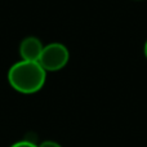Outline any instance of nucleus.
Wrapping results in <instances>:
<instances>
[{
    "mask_svg": "<svg viewBox=\"0 0 147 147\" xmlns=\"http://www.w3.org/2000/svg\"><path fill=\"white\" fill-rule=\"evenodd\" d=\"M47 71L38 61H21L12 65L8 71V81L14 90L22 94H34L44 86Z\"/></svg>",
    "mask_w": 147,
    "mask_h": 147,
    "instance_id": "nucleus-1",
    "label": "nucleus"
},
{
    "mask_svg": "<svg viewBox=\"0 0 147 147\" xmlns=\"http://www.w3.org/2000/svg\"><path fill=\"white\" fill-rule=\"evenodd\" d=\"M70 59V52L62 43H51L44 45L43 52L39 58L40 66L47 72H56L62 70Z\"/></svg>",
    "mask_w": 147,
    "mask_h": 147,
    "instance_id": "nucleus-2",
    "label": "nucleus"
},
{
    "mask_svg": "<svg viewBox=\"0 0 147 147\" xmlns=\"http://www.w3.org/2000/svg\"><path fill=\"white\" fill-rule=\"evenodd\" d=\"M43 43L36 36H27L20 44V56L23 61H39L43 52Z\"/></svg>",
    "mask_w": 147,
    "mask_h": 147,
    "instance_id": "nucleus-3",
    "label": "nucleus"
},
{
    "mask_svg": "<svg viewBox=\"0 0 147 147\" xmlns=\"http://www.w3.org/2000/svg\"><path fill=\"white\" fill-rule=\"evenodd\" d=\"M10 147H38V146L35 143L30 142V141H20V142L14 143V145H12Z\"/></svg>",
    "mask_w": 147,
    "mask_h": 147,
    "instance_id": "nucleus-4",
    "label": "nucleus"
},
{
    "mask_svg": "<svg viewBox=\"0 0 147 147\" xmlns=\"http://www.w3.org/2000/svg\"><path fill=\"white\" fill-rule=\"evenodd\" d=\"M38 147H62L59 143L54 142V141H44L43 143H40V146Z\"/></svg>",
    "mask_w": 147,
    "mask_h": 147,
    "instance_id": "nucleus-5",
    "label": "nucleus"
},
{
    "mask_svg": "<svg viewBox=\"0 0 147 147\" xmlns=\"http://www.w3.org/2000/svg\"><path fill=\"white\" fill-rule=\"evenodd\" d=\"M143 53H145V57H146V59H147V40H146V43H145V47H143Z\"/></svg>",
    "mask_w": 147,
    "mask_h": 147,
    "instance_id": "nucleus-6",
    "label": "nucleus"
}]
</instances>
